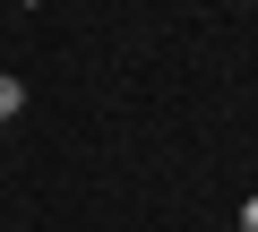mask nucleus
I'll return each mask as SVG.
<instances>
[{"label": "nucleus", "mask_w": 258, "mask_h": 232, "mask_svg": "<svg viewBox=\"0 0 258 232\" xmlns=\"http://www.w3.org/2000/svg\"><path fill=\"white\" fill-rule=\"evenodd\" d=\"M18 112H26V86H18L9 69H0V121H18Z\"/></svg>", "instance_id": "1"}, {"label": "nucleus", "mask_w": 258, "mask_h": 232, "mask_svg": "<svg viewBox=\"0 0 258 232\" xmlns=\"http://www.w3.org/2000/svg\"><path fill=\"white\" fill-rule=\"evenodd\" d=\"M241 232H258V198H241Z\"/></svg>", "instance_id": "2"}]
</instances>
